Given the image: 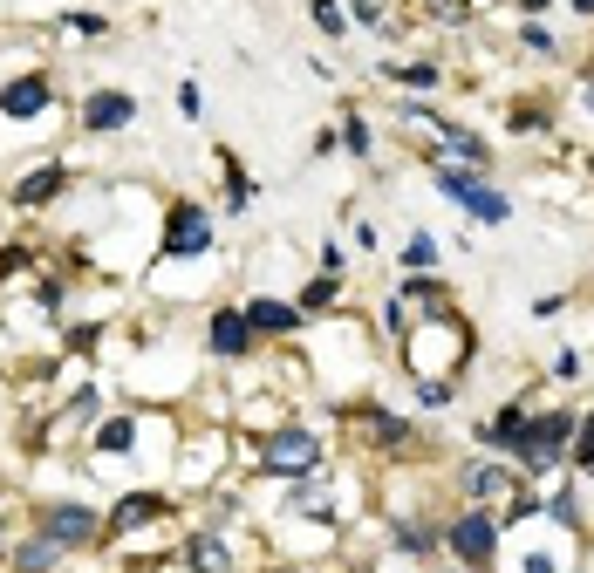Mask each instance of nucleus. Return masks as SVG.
Masks as SVG:
<instances>
[{
  "mask_svg": "<svg viewBox=\"0 0 594 573\" xmlns=\"http://www.w3.org/2000/svg\"><path fill=\"white\" fill-rule=\"evenodd\" d=\"M260 464H267V471H315L321 437H308V430H274V437L260 444Z\"/></svg>",
  "mask_w": 594,
  "mask_h": 573,
  "instance_id": "1",
  "label": "nucleus"
},
{
  "mask_svg": "<svg viewBox=\"0 0 594 573\" xmlns=\"http://www.w3.org/2000/svg\"><path fill=\"white\" fill-rule=\"evenodd\" d=\"M437 185L451 191V198H465V205H472V219H485V226H499V219H506V198H499V191H485L465 164H437Z\"/></svg>",
  "mask_w": 594,
  "mask_h": 573,
  "instance_id": "2",
  "label": "nucleus"
},
{
  "mask_svg": "<svg viewBox=\"0 0 594 573\" xmlns=\"http://www.w3.org/2000/svg\"><path fill=\"white\" fill-rule=\"evenodd\" d=\"M567 430H574V417H540V423H526V430H519V451H526V464H533V471H547V464L560 458V444H567Z\"/></svg>",
  "mask_w": 594,
  "mask_h": 573,
  "instance_id": "3",
  "label": "nucleus"
},
{
  "mask_svg": "<svg viewBox=\"0 0 594 573\" xmlns=\"http://www.w3.org/2000/svg\"><path fill=\"white\" fill-rule=\"evenodd\" d=\"M451 546H458V553H465L472 567H485V560L499 553V526H492L485 512H465V519L451 526Z\"/></svg>",
  "mask_w": 594,
  "mask_h": 573,
  "instance_id": "4",
  "label": "nucleus"
},
{
  "mask_svg": "<svg viewBox=\"0 0 594 573\" xmlns=\"http://www.w3.org/2000/svg\"><path fill=\"white\" fill-rule=\"evenodd\" d=\"M212 246V219L198 205H178L171 212V232H164V253H205Z\"/></svg>",
  "mask_w": 594,
  "mask_h": 573,
  "instance_id": "5",
  "label": "nucleus"
},
{
  "mask_svg": "<svg viewBox=\"0 0 594 573\" xmlns=\"http://www.w3.org/2000/svg\"><path fill=\"white\" fill-rule=\"evenodd\" d=\"M41 533L55 539V546H82V539H96V512H82V505H48V512H41Z\"/></svg>",
  "mask_w": 594,
  "mask_h": 573,
  "instance_id": "6",
  "label": "nucleus"
},
{
  "mask_svg": "<svg viewBox=\"0 0 594 573\" xmlns=\"http://www.w3.org/2000/svg\"><path fill=\"white\" fill-rule=\"evenodd\" d=\"M130 116H137V103H130L123 89H96V96L82 103V123H89V130H123Z\"/></svg>",
  "mask_w": 594,
  "mask_h": 573,
  "instance_id": "7",
  "label": "nucleus"
},
{
  "mask_svg": "<svg viewBox=\"0 0 594 573\" xmlns=\"http://www.w3.org/2000/svg\"><path fill=\"white\" fill-rule=\"evenodd\" d=\"M0 110H7V116H35V110H48V76L7 82V89H0Z\"/></svg>",
  "mask_w": 594,
  "mask_h": 573,
  "instance_id": "8",
  "label": "nucleus"
},
{
  "mask_svg": "<svg viewBox=\"0 0 594 573\" xmlns=\"http://www.w3.org/2000/svg\"><path fill=\"white\" fill-rule=\"evenodd\" d=\"M246 342H253V321H246V314H219V321H212V348H219V355H246Z\"/></svg>",
  "mask_w": 594,
  "mask_h": 573,
  "instance_id": "9",
  "label": "nucleus"
},
{
  "mask_svg": "<svg viewBox=\"0 0 594 573\" xmlns=\"http://www.w3.org/2000/svg\"><path fill=\"white\" fill-rule=\"evenodd\" d=\"M246 321H253L260 335H287V328H301V314L280 307V301H253V307H246Z\"/></svg>",
  "mask_w": 594,
  "mask_h": 573,
  "instance_id": "10",
  "label": "nucleus"
},
{
  "mask_svg": "<svg viewBox=\"0 0 594 573\" xmlns=\"http://www.w3.org/2000/svg\"><path fill=\"white\" fill-rule=\"evenodd\" d=\"M55 191H62V171H35V178H21V205H41Z\"/></svg>",
  "mask_w": 594,
  "mask_h": 573,
  "instance_id": "11",
  "label": "nucleus"
},
{
  "mask_svg": "<svg viewBox=\"0 0 594 573\" xmlns=\"http://www.w3.org/2000/svg\"><path fill=\"white\" fill-rule=\"evenodd\" d=\"M192 567L198 573H226V546H219V539H192Z\"/></svg>",
  "mask_w": 594,
  "mask_h": 573,
  "instance_id": "12",
  "label": "nucleus"
},
{
  "mask_svg": "<svg viewBox=\"0 0 594 573\" xmlns=\"http://www.w3.org/2000/svg\"><path fill=\"white\" fill-rule=\"evenodd\" d=\"M465 492H478V498H499V492H513V478H506V471H472V478H465Z\"/></svg>",
  "mask_w": 594,
  "mask_h": 573,
  "instance_id": "13",
  "label": "nucleus"
},
{
  "mask_svg": "<svg viewBox=\"0 0 594 573\" xmlns=\"http://www.w3.org/2000/svg\"><path fill=\"white\" fill-rule=\"evenodd\" d=\"M151 512H158V498L137 492V498H123V505H117V526H137V519H151Z\"/></svg>",
  "mask_w": 594,
  "mask_h": 573,
  "instance_id": "14",
  "label": "nucleus"
},
{
  "mask_svg": "<svg viewBox=\"0 0 594 573\" xmlns=\"http://www.w3.org/2000/svg\"><path fill=\"white\" fill-rule=\"evenodd\" d=\"M21 567H28V573H41V567H55V539L41 533V539H35V546H21Z\"/></svg>",
  "mask_w": 594,
  "mask_h": 573,
  "instance_id": "15",
  "label": "nucleus"
},
{
  "mask_svg": "<svg viewBox=\"0 0 594 573\" xmlns=\"http://www.w3.org/2000/svg\"><path fill=\"white\" fill-rule=\"evenodd\" d=\"M96 444H103V451H130V423H103Z\"/></svg>",
  "mask_w": 594,
  "mask_h": 573,
  "instance_id": "16",
  "label": "nucleus"
},
{
  "mask_svg": "<svg viewBox=\"0 0 594 573\" xmlns=\"http://www.w3.org/2000/svg\"><path fill=\"white\" fill-rule=\"evenodd\" d=\"M369 430H376V444H403V423L396 417H369Z\"/></svg>",
  "mask_w": 594,
  "mask_h": 573,
  "instance_id": "17",
  "label": "nucleus"
},
{
  "mask_svg": "<svg viewBox=\"0 0 594 573\" xmlns=\"http://www.w3.org/2000/svg\"><path fill=\"white\" fill-rule=\"evenodd\" d=\"M417 396H424V403H431V410H437V403H451V382H417Z\"/></svg>",
  "mask_w": 594,
  "mask_h": 573,
  "instance_id": "18",
  "label": "nucleus"
},
{
  "mask_svg": "<svg viewBox=\"0 0 594 573\" xmlns=\"http://www.w3.org/2000/svg\"><path fill=\"white\" fill-rule=\"evenodd\" d=\"M431 260H437V246L424 239V232H417V239H410V267H431Z\"/></svg>",
  "mask_w": 594,
  "mask_h": 573,
  "instance_id": "19",
  "label": "nucleus"
},
{
  "mask_svg": "<svg viewBox=\"0 0 594 573\" xmlns=\"http://www.w3.org/2000/svg\"><path fill=\"white\" fill-rule=\"evenodd\" d=\"M315 21L328 28V35H342V7H328V0H315Z\"/></svg>",
  "mask_w": 594,
  "mask_h": 573,
  "instance_id": "20",
  "label": "nucleus"
},
{
  "mask_svg": "<svg viewBox=\"0 0 594 573\" xmlns=\"http://www.w3.org/2000/svg\"><path fill=\"white\" fill-rule=\"evenodd\" d=\"M526 48H540V55H554V35H547L540 21H526Z\"/></svg>",
  "mask_w": 594,
  "mask_h": 573,
  "instance_id": "21",
  "label": "nucleus"
},
{
  "mask_svg": "<svg viewBox=\"0 0 594 573\" xmlns=\"http://www.w3.org/2000/svg\"><path fill=\"white\" fill-rule=\"evenodd\" d=\"M581 471H594V444L588 437H581Z\"/></svg>",
  "mask_w": 594,
  "mask_h": 573,
  "instance_id": "22",
  "label": "nucleus"
},
{
  "mask_svg": "<svg viewBox=\"0 0 594 573\" xmlns=\"http://www.w3.org/2000/svg\"><path fill=\"white\" fill-rule=\"evenodd\" d=\"M574 7H581V14H594V0H574Z\"/></svg>",
  "mask_w": 594,
  "mask_h": 573,
  "instance_id": "23",
  "label": "nucleus"
},
{
  "mask_svg": "<svg viewBox=\"0 0 594 573\" xmlns=\"http://www.w3.org/2000/svg\"><path fill=\"white\" fill-rule=\"evenodd\" d=\"M526 7H533V14H540V7H547V0H526Z\"/></svg>",
  "mask_w": 594,
  "mask_h": 573,
  "instance_id": "24",
  "label": "nucleus"
},
{
  "mask_svg": "<svg viewBox=\"0 0 594 573\" xmlns=\"http://www.w3.org/2000/svg\"><path fill=\"white\" fill-rule=\"evenodd\" d=\"M588 444H594V417H588Z\"/></svg>",
  "mask_w": 594,
  "mask_h": 573,
  "instance_id": "25",
  "label": "nucleus"
}]
</instances>
